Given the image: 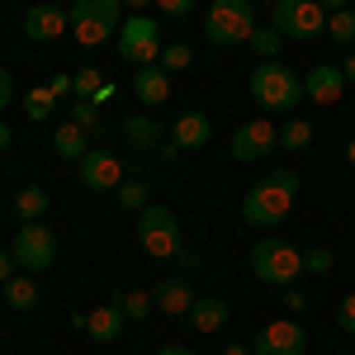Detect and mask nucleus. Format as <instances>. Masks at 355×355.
Here are the masks:
<instances>
[{"label":"nucleus","instance_id":"nucleus-9","mask_svg":"<svg viewBox=\"0 0 355 355\" xmlns=\"http://www.w3.org/2000/svg\"><path fill=\"white\" fill-rule=\"evenodd\" d=\"M289 204H294V194H284L275 180H261L242 194V218L256 223V227H270V223L289 218Z\"/></svg>","mask_w":355,"mask_h":355},{"label":"nucleus","instance_id":"nucleus-20","mask_svg":"<svg viewBox=\"0 0 355 355\" xmlns=\"http://www.w3.org/2000/svg\"><path fill=\"white\" fill-rule=\"evenodd\" d=\"M53 147H57V157L81 162L85 152H90V137H85V128H76V123H62V128L53 133Z\"/></svg>","mask_w":355,"mask_h":355},{"label":"nucleus","instance_id":"nucleus-27","mask_svg":"<svg viewBox=\"0 0 355 355\" xmlns=\"http://www.w3.org/2000/svg\"><path fill=\"white\" fill-rule=\"evenodd\" d=\"M114 194H119V204H123V209H133V214L147 209V185H142V180H123Z\"/></svg>","mask_w":355,"mask_h":355},{"label":"nucleus","instance_id":"nucleus-16","mask_svg":"<svg viewBox=\"0 0 355 355\" xmlns=\"http://www.w3.org/2000/svg\"><path fill=\"white\" fill-rule=\"evenodd\" d=\"M133 95L142 105H166V95H171V71H162V67H137Z\"/></svg>","mask_w":355,"mask_h":355},{"label":"nucleus","instance_id":"nucleus-46","mask_svg":"<svg viewBox=\"0 0 355 355\" xmlns=\"http://www.w3.org/2000/svg\"><path fill=\"white\" fill-rule=\"evenodd\" d=\"M5 142H10V128H5V123H0V147H5Z\"/></svg>","mask_w":355,"mask_h":355},{"label":"nucleus","instance_id":"nucleus-37","mask_svg":"<svg viewBox=\"0 0 355 355\" xmlns=\"http://www.w3.org/2000/svg\"><path fill=\"white\" fill-rule=\"evenodd\" d=\"M157 10H162V15H190L194 0H157Z\"/></svg>","mask_w":355,"mask_h":355},{"label":"nucleus","instance_id":"nucleus-39","mask_svg":"<svg viewBox=\"0 0 355 355\" xmlns=\"http://www.w3.org/2000/svg\"><path fill=\"white\" fill-rule=\"evenodd\" d=\"M284 303H289V313H303V294H299V289H289V284H284Z\"/></svg>","mask_w":355,"mask_h":355},{"label":"nucleus","instance_id":"nucleus-14","mask_svg":"<svg viewBox=\"0 0 355 355\" xmlns=\"http://www.w3.org/2000/svg\"><path fill=\"white\" fill-rule=\"evenodd\" d=\"M256 355H303V327L299 322H270L256 336Z\"/></svg>","mask_w":355,"mask_h":355},{"label":"nucleus","instance_id":"nucleus-15","mask_svg":"<svg viewBox=\"0 0 355 355\" xmlns=\"http://www.w3.org/2000/svg\"><path fill=\"white\" fill-rule=\"evenodd\" d=\"M123 327H128V313L119 308V299L105 303V308H90V318H85V331H90V341H100V346L119 341V336H123Z\"/></svg>","mask_w":355,"mask_h":355},{"label":"nucleus","instance_id":"nucleus-25","mask_svg":"<svg viewBox=\"0 0 355 355\" xmlns=\"http://www.w3.org/2000/svg\"><path fill=\"white\" fill-rule=\"evenodd\" d=\"M327 33L341 43V48H355V10H336L327 19Z\"/></svg>","mask_w":355,"mask_h":355},{"label":"nucleus","instance_id":"nucleus-38","mask_svg":"<svg viewBox=\"0 0 355 355\" xmlns=\"http://www.w3.org/2000/svg\"><path fill=\"white\" fill-rule=\"evenodd\" d=\"M48 90H53L57 100H62V95H71V76H53V85H48Z\"/></svg>","mask_w":355,"mask_h":355},{"label":"nucleus","instance_id":"nucleus-45","mask_svg":"<svg viewBox=\"0 0 355 355\" xmlns=\"http://www.w3.org/2000/svg\"><path fill=\"white\" fill-rule=\"evenodd\" d=\"M346 162L355 166V137H351V142H346Z\"/></svg>","mask_w":355,"mask_h":355},{"label":"nucleus","instance_id":"nucleus-8","mask_svg":"<svg viewBox=\"0 0 355 355\" xmlns=\"http://www.w3.org/2000/svg\"><path fill=\"white\" fill-rule=\"evenodd\" d=\"M15 266L28 275H38V270H48L57 261V237H53V227H43V223H19V232H15Z\"/></svg>","mask_w":355,"mask_h":355},{"label":"nucleus","instance_id":"nucleus-11","mask_svg":"<svg viewBox=\"0 0 355 355\" xmlns=\"http://www.w3.org/2000/svg\"><path fill=\"white\" fill-rule=\"evenodd\" d=\"M81 180H85V190H119V185H123V166H119L114 152L90 147L81 157Z\"/></svg>","mask_w":355,"mask_h":355},{"label":"nucleus","instance_id":"nucleus-42","mask_svg":"<svg viewBox=\"0 0 355 355\" xmlns=\"http://www.w3.org/2000/svg\"><path fill=\"white\" fill-rule=\"evenodd\" d=\"M341 71H346V81H355V53L346 57V62H341Z\"/></svg>","mask_w":355,"mask_h":355},{"label":"nucleus","instance_id":"nucleus-10","mask_svg":"<svg viewBox=\"0 0 355 355\" xmlns=\"http://www.w3.org/2000/svg\"><path fill=\"white\" fill-rule=\"evenodd\" d=\"M275 147H279V133H275L270 119H251V123H242L232 133V157L237 162H261V157H270Z\"/></svg>","mask_w":355,"mask_h":355},{"label":"nucleus","instance_id":"nucleus-43","mask_svg":"<svg viewBox=\"0 0 355 355\" xmlns=\"http://www.w3.org/2000/svg\"><path fill=\"white\" fill-rule=\"evenodd\" d=\"M318 5H322V10H346L351 0H318Z\"/></svg>","mask_w":355,"mask_h":355},{"label":"nucleus","instance_id":"nucleus-32","mask_svg":"<svg viewBox=\"0 0 355 355\" xmlns=\"http://www.w3.org/2000/svg\"><path fill=\"white\" fill-rule=\"evenodd\" d=\"M95 119H100L95 100H76V105H71V123H76V128H85V133H90V128H95Z\"/></svg>","mask_w":355,"mask_h":355},{"label":"nucleus","instance_id":"nucleus-24","mask_svg":"<svg viewBox=\"0 0 355 355\" xmlns=\"http://www.w3.org/2000/svg\"><path fill=\"white\" fill-rule=\"evenodd\" d=\"M308 142H313V123L308 119H294V123L279 128V147H289V152H303Z\"/></svg>","mask_w":355,"mask_h":355},{"label":"nucleus","instance_id":"nucleus-22","mask_svg":"<svg viewBox=\"0 0 355 355\" xmlns=\"http://www.w3.org/2000/svg\"><path fill=\"white\" fill-rule=\"evenodd\" d=\"M5 303L19 308V313L33 308V303H38V284H33L28 275H10V279H5Z\"/></svg>","mask_w":355,"mask_h":355},{"label":"nucleus","instance_id":"nucleus-36","mask_svg":"<svg viewBox=\"0 0 355 355\" xmlns=\"http://www.w3.org/2000/svg\"><path fill=\"white\" fill-rule=\"evenodd\" d=\"M270 180H275V185H279L284 194H299V175H294V171H275Z\"/></svg>","mask_w":355,"mask_h":355},{"label":"nucleus","instance_id":"nucleus-1","mask_svg":"<svg viewBox=\"0 0 355 355\" xmlns=\"http://www.w3.org/2000/svg\"><path fill=\"white\" fill-rule=\"evenodd\" d=\"M246 90H251V100L261 105V110H279V114H289L294 105L303 100V81L289 71V67H279V62H261L256 71H251V81H246Z\"/></svg>","mask_w":355,"mask_h":355},{"label":"nucleus","instance_id":"nucleus-5","mask_svg":"<svg viewBox=\"0 0 355 355\" xmlns=\"http://www.w3.org/2000/svg\"><path fill=\"white\" fill-rule=\"evenodd\" d=\"M251 270L266 284H294V275L303 270V251H294L279 237H266V242L251 246Z\"/></svg>","mask_w":355,"mask_h":355},{"label":"nucleus","instance_id":"nucleus-41","mask_svg":"<svg viewBox=\"0 0 355 355\" xmlns=\"http://www.w3.org/2000/svg\"><path fill=\"white\" fill-rule=\"evenodd\" d=\"M223 355H256V351H251V346H242V341H232V346H227Z\"/></svg>","mask_w":355,"mask_h":355},{"label":"nucleus","instance_id":"nucleus-18","mask_svg":"<svg viewBox=\"0 0 355 355\" xmlns=\"http://www.w3.org/2000/svg\"><path fill=\"white\" fill-rule=\"evenodd\" d=\"M227 303L223 299H214V294H199V299L190 303V322H194V331H218L223 322H227Z\"/></svg>","mask_w":355,"mask_h":355},{"label":"nucleus","instance_id":"nucleus-26","mask_svg":"<svg viewBox=\"0 0 355 355\" xmlns=\"http://www.w3.org/2000/svg\"><path fill=\"white\" fill-rule=\"evenodd\" d=\"M190 43H166L162 48V57H157V67L162 71H180V67H190Z\"/></svg>","mask_w":355,"mask_h":355},{"label":"nucleus","instance_id":"nucleus-28","mask_svg":"<svg viewBox=\"0 0 355 355\" xmlns=\"http://www.w3.org/2000/svg\"><path fill=\"white\" fill-rule=\"evenodd\" d=\"M246 43H251V53H256V57H266V62H270V57L279 53V28H256Z\"/></svg>","mask_w":355,"mask_h":355},{"label":"nucleus","instance_id":"nucleus-34","mask_svg":"<svg viewBox=\"0 0 355 355\" xmlns=\"http://www.w3.org/2000/svg\"><path fill=\"white\" fill-rule=\"evenodd\" d=\"M336 322H341V331H355V294H346V299H341V308H336Z\"/></svg>","mask_w":355,"mask_h":355},{"label":"nucleus","instance_id":"nucleus-21","mask_svg":"<svg viewBox=\"0 0 355 355\" xmlns=\"http://www.w3.org/2000/svg\"><path fill=\"white\" fill-rule=\"evenodd\" d=\"M15 214L24 223H38L48 214V190H38V185H24V190L15 194Z\"/></svg>","mask_w":355,"mask_h":355},{"label":"nucleus","instance_id":"nucleus-29","mask_svg":"<svg viewBox=\"0 0 355 355\" xmlns=\"http://www.w3.org/2000/svg\"><path fill=\"white\" fill-rule=\"evenodd\" d=\"M100 71H95V67H81V71H76V76H71V90H76V100H95V90H100Z\"/></svg>","mask_w":355,"mask_h":355},{"label":"nucleus","instance_id":"nucleus-40","mask_svg":"<svg viewBox=\"0 0 355 355\" xmlns=\"http://www.w3.org/2000/svg\"><path fill=\"white\" fill-rule=\"evenodd\" d=\"M10 275H15V256H10V251H0V284H5Z\"/></svg>","mask_w":355,"mask_h":355},{"label":"nucleus","instance_id":"nucleus-17","mask_svg":"<svg viewBox=\"0 0 355 355\" xmlns=\"http://www.w3.org/2000/svg\"><path fill=\"white\" fill-rule=\"evenodd\" d=\"M209 137H214V123H209L199 110H190V114H180V119H175V133H171V142H175L180 152H190V147H204Z\"/></svg>","mask_w":355,"mask_h":355},{"label":"nucleus","instance_id":"nucleus-12","mask_svg":"<svg viewBox=\"0 0 355 355\" xmlns=\"http://www.w3.org/2000/svg\"><path fill=\"white\" fill-rule=\"evenodd\" d=\"M303 95H308V100H318V105H336V100L346 95V71H341V67H331V62L308 67V76H303Z\"/></svg>","mask_w":355,"mask_h":355},{"label":"nucleus","instance_id":"nucleus-19","mask_svg":"<svg viewBox=\"0 0 355 355\" xmlns=\"http://www.w3.org/2000/svg\"><path fill=\"white\" fill-rule=\"evenodd\" d=\"M152 299H157V308L162 313H190V303H194V294H190V284L185 279H162L157 289H152Z\"/></svg>","mask_w":355,"mask_h":355},{"label":"nucleus","instance_id":"nucleus-13","mask_svg":"<svg viewBox=\"0 0 355 355\" xmlns=\"http://www.w3.org/2000/svg\"><path fill=\"white\" fill-rule=\"evenodd\" d=\"M71 28V15H62V5H53V0H43V5H33L24 15V33L33 38V43H53V38H62Z\"/></svg>","mask_w":355,"mask_h":355},{"label":"nucleus","instance_id":"nucleus-44","mask_svg":"<svg viewBox=\"0 0 355 355\" xmlns=\"http://www.w3.org/2000/svg\"><path fill=\"white\" fill-rule=\"evenodd\" d=\"M157 355H194L190 346H166V351H157Z\"/></svg>","mask_w":355,"mask_h":355},{"label":"nucleus","instance_id":"nucleus-4","mask_svg":"<svg viewBox=\"0 0 355 355\" xmlns=\"http://www.w3.org/2000/svg\"><path fill=\"white\" fill-rule=\"evenodd\" d=\"M137 242L147 256H180V218L171 214V209H157V204H147L142 214H137Z\"/></svg>","mask_w":355,"mask_h":355},{"label":"nucleus","instance_id":"nucleus-7","mask_svg":"<svg viewBox=\"0 0 355 355\" xmlns=\"http://www.w3.org/2000/svg\"><path fill=\"white\" fill-rule=\"evenodd\" d=\"M275 28H279V38L308 43L327 28V10L318 0H275Z\"/></svg>","mask_w":355,"mask_h":355},{"label":"nucleus","instance_id":"nucleus-35","mask_svg":"<svg viewBox=\"0 0 355 355\" xmlns=\"http://www.w3.org/2000/svg\"><path fill=\"white\" fill-rule=\"evenodd\" d=\"M5 105H15V76L0 67V110H5Z\"/></svg>","mask_w":355,"mask_h":355},{"label":"nucleus","instance_id":"nucleus-30","mask_svg":"<svg viewBox=\"0 0 355 355\" xmlns=\"http://www.w3.org/2000/svg\"><path fill=\"white\" fill-rule=\"evenodd\" d=\"M119 308H123L128 318H147V313L157 308V299H152V294H137V289H128V294H119Z\"/></svg>","mask_w":355,"mask_h":355},{"label":"nucleus","instance_id":"nucleus-23","mask_svg":"<svg viewBox=\"0 0 355 355\" xmlns=\"http://www.w3.org/2000/svg\"><path fill=\"white\" fill-rule=\"evenodd\" d=\"M123 133H128V142H137V147H152V142H162V128H157L147 114H133V119L123 123Z\"/></svg>","mask_w":355,"mask_h":355},{"label":"nucleus","instance_id":"nucleus-47","mask_svg":"<svg viewBox=\"0 0 355 355\" xmlns=\"http://www.w3.org/2000/svg\"><path fill=\"white\" fill-rule=\"evenodd\" d=\"M128 5H133V10H137V5H147V0H128Z\"/></svg>","mask_w":355,"mask_h":355},{"label":"nucleus","instance_id":"nucleus-2","mask_svg":"<svg viewBox=\"0 0 355 355\" xmlns=\"http://www.w3.org/2000/svg\"><path fill=\"white\" fill-rule=\"evenodd\" d=\"M256 33V10L251 0H214L209 5V19H204V38L214 48H232V43H246Z\"/></svg>","mask_w":355,"mask_h":355},{"label":"nucleus","instance_id":"nucleus-33","mask_svg":"<svg viewBox=\"0 0 355 355\" xmlns=\"http://www.w3.org/2000/svg\"><path fill=\"white\" fill-rule=\"evenodd\" d=\"M303 270L327 275V270H331V251H322V246H318V251H308V256H303Z\"/></svg>","mask_w":355,"mask_h":355},{"label":"nucleus","instance_id":"nucleus-31","mask_svg":"<svg viewBox=\"0 0 355 355\" xmlns=\"http://www.w3.org/2000/svg\"><path fill=\"white\" fill-rule=\"evenodd\" d=\"M53 100H57L53 90H48V85H38V90L28 95V105H24V110H28V119H48V110H53Z\"/></svg>","mask_w":355,"mask_h":355},{"label":"nucleus","instance_id":"nucleus-48","mask_svg":"<svg viewBox=\"0 0 355 355\" xmlns=\"http://www.w3.org/2000/svg\"><path fill=\"white\" fill-rule=\"evenodd\" d=\"M53 5H62V0H53Z\"/></svg>","mask_w":355,"mask_h":355},{"label":"nucleus","instance_id":"nucleus-6","mask_svg":"<svg viewBox=\"0 0 355 355\" xmlns=\"http://www.w3.org/2000/svg\"><path fill=\"white\" fill-rule=\"evenodd\" d=\"M119 53L123 62H133V67H157V57H162V28L152 15H128V24H119Z\"/></svg>","mask_w":355,"mask_h":355},{"label":"nucleus","instance_id":"nucleus-3","mask_svg":"<svg viewBox=\"0 0 355 355\" xmlns=\"http://www.w3.org/2000/svg\"><path fill=\"white\" fill-rule=\"evenodd\" d=\"M119 10H123V0H76L71 5V33H76V43L85 48H100L105 38L119 33Z\"/></svg>","mask_w":355,"mask_h":355}]
</instances>
